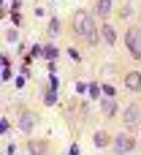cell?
I'll use <instances>...</instances> for the list:
<instances>
[{
  "instance_id": "4fadbf2b",
  "label": "cell",
  "mask_w": 141,
  "mask_h": 155,
  "mask_svg": "<svg viewBox=\"0 0 141 155\" xmlns=\"http://www.w3.org/2000/svg\"><path fill=\"white\" fill-rule=\"evenodd\" d=\"M43 54H46V57H52V60H54V57H57V49H54V46H49V49H46V52H43Z\"/></svg>"
},
{
  "instance_id": "5b68a950",
  "label": "cell",
  "mask_w": 141,
  "mask_h": 155,
  "mask_svg": "<svg viewBox=\"0 0 141 155\" xmlns=\"http://www.w3.org/2000/svg\"><path fill=\"white\" fill-rule=\"evenodd\" d=\"M125 87H128L130 93H139L141 90V74L139 71H128V74H125Z\"/></svg>"
},
{
  "instance_id": "8992f818",
  "label": "cell",
  "mask_w": 141,
  "mask_h": 155,
  "mask_svg": "<svg viewBox=\"0 0 141 155\" xmlns=\"http://www.w3.org/2000/svg\"><path fill=\"white\" fill-rule=\"evenodd\" d=\"M38 123V114L33 112H22V120H19V131H33V125Z\"/></svg>"
},
{
  "instance_id": "3957f363",
  "label": "cell",
  "mask_w": 141,
  "mask_h": 155,
  "mask_svg": "<svg viewBox=\"0 0 141 155\" xmlns=\"http://www.w3.org/2000/svg\"><path fill=\"white\" fill-rule=\"evenodd\" d=\"M114 150H117L120 155L133 153V150H136V139H133V136H128V134H122V136H117V139H114Z\"/></svg>"
},
{
  "instance_id": "6da1fadb",
  "label": "cell",
  "mask_w": 141,
  "mask_h": 155,
  "mask_svg": "<svg viewBox=\"0 0 141 155\" xmlns=\"http://www.w3.org/2000/svg\"><path fill=\"white\" fill-rule=\"evenodd\" d=\"M73 33H79V35H92V33H98L95 30V22H92V14L90 11H76L73 14Z\"/></svg>"
},
{
  "instance_id": "8fae6325",
  "label": "cell",
  "mask_w": 141,
  "mask_h": 155,
  "mask_svg": "<svg viewBox=\"0 0 141 155\" xmlns=\"http://www.w3.org/2000/svg\"><path fill=\"white\" fill-rule=\"evenodd\" d=\"M92 142H95V147H106L111 139H109V134H103V131H98L95 136H92Z\"/></svg>"
},
{
  "instance_id": "7a4b0ae2",
  "label": "cell",
  "mask_w": 141,
  "mask_h": 155,
  "mask_svg": "<svg viewBox=\"0 0 141 155\" xmlns=\"http://www.w3.org/2000/svg\"><path fill=\"white\" fill-rule=\"evenodd\" d=\"M125 44H128V49H130L133 57H141V30L139 27H130L125 33Z\"/></svg>"
},
{
  "instance_id": "30bf717a",
  "label": "cell",
  "mask_w": 141,
  "mask_h": 155,
  "mask_svg": "<svg viewBox=\"0 0 141 155\" xmlns=\"http://www.w3.org/2000/svg\"><path fill=\"white\" fill-rule=\"evenodd\" d=\"M114 112H117V101L114 98H106L103 101V114L106 117H114Z\"/></svg>"
},
{
  "instance_id": "7c38bea8",
  "label": "cell",
  "mask_w": 141,
  "mask_h": 155,
  "mask_svg": "<svg viewBox=\"0 0 141 155\" xmlns=\"http://www.w3.org/2000/svg\"><path fill=\"white\" fill-rule=\"evenodd\" d=\"M16 38H19L16 30H8V33H5V41H16Z\"/></svg>"
},
{
  "instance_id": "52a82bcc",
  "label": "cell",
  "mask_w": 141,
  "mask_h": 155,
  "mask_svg": "<svg viewBox=\"0 0 141 155\" xmlns=\"http://www.w3.org/2000/svg\"><path fill=\"white\" fill-rule=\"evenodd\" d=\"M27 153H30V155H43V153H46V142H41V139H30V142H27Z\"/></svg>"
},
{
  "instance_id": "ba28073f",
  "label": "cell",
  "mask_w": 141,
  "mask_h": 155,
  "mask_svg": "<svg viewBox=\"0 0 141 155\" xmlns=\"http://www.w3.org/2000/svg\"><path fill=\"white\" fill-rule=\"evenodd\" d=\"M101 35L106 38V44H117V30H114V27H111L109 22H106V25L101 27Z\"/></svg>"
},
{
  "instance_id": "9c48e42d",
  "label": "cell",
  "mask_w": 141,
  "mask_h": 155,
  "mask_svg": "<svg viewBox=\"0 0 141 155\" xmlns=\"http://www.w3.org/2000/svg\"><path fill=\"white\" fill-rule=\"evenodd\" d=\"M109 11H111V0H98L95 14H98V16H109Z\"/></svg>"
},
{
  "instance_id": "277c9868",
  "label": "cell",
  "mask_w": 141,
  "mask_h": 155,
  "mask_svg": "<svg viewBox=\"0 0 141 155\" xmlns=\"http://www.w3.org/2000/svg\"><path fill=\"white\" fill-rule=\"evenodd\" d=\"M141 123V109L136 106V104H130L128 109H125V125H130V128H136Z\"/></svg>"
}]
</instances>
